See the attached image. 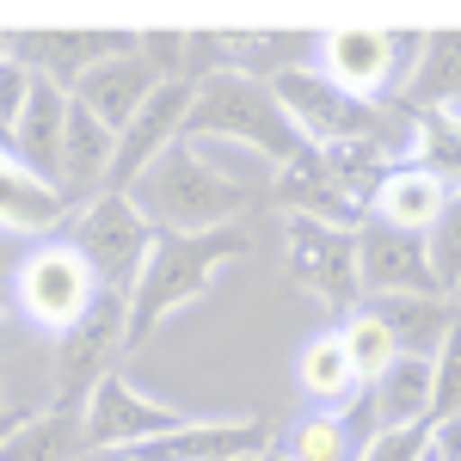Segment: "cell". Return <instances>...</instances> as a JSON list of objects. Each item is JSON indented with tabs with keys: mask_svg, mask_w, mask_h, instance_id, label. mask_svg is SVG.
I'll return each instance as SVG.
<instances>
[{
	"mask_svg": "<svg viewBox=\"0 0 461 461\" xmlns=\"http://www.w3.org/2000/svg\"><path fill=\"white\" fill-rule=\"evenodd\" d=\"M142 215L160 234H215V228H234L247 215L252 191L234 178V167L215 160V148L203 142H178L173 154H160L136 191H130Z\"/></svg>",
	"mask_w": 461,
	"mask_h": 461,
	"instance_id": "1",
	"label": "cell"
},
{
	"mask_svg": "<svg viewBox=\"0 0 461 461\" xmlns=\"http://www.w3.org/2000/svg\"><path fill=\"white\" fill-rule=\"evenodd\" d=\"M185 142H234L247 148L258 167H271V173H284L289 160L308 148V136L295 130V117L284 111L277 99V86L271 80H258V74H215L197 86V105H191V123H185Z\"/></svg>",
	"mask_w": 461,
	"mask_h": 461,
	"instance_id": "2",
	"label": "cell"
},
{
	"mask_svg": "<svg viewBox=\"0 0 461 461\" xmlns=\"http://www.w3.org/2000/svg\"><path fill=\"white\" fill-rule=\"evenodd\" d=\"M252 252V234L240 228H215V234H160V247L148 258L142 284L130 295V351H142L148 339L191 302H203L221 265H240Z\"/></svg>",
	"mask_w": 461,
	"mask_h": 461,
	"instance_id": "3",
	"label": "cell"
},
{
	"mask_svg": "<svg viewBox=\"0 0 461 461\" xmlns=\"http://www.w3.org/2000/svg\"><path fill=\"white\" fill-rule=\"evenodd\" d=\"M99 295H105V284H99V271L86 265V252L74 247V240H37V247L13 265V302H19V314L32 320L37 332H50V339L74 332L80 320L93 314Z\"/></svg>",
	"mask_w": 461,
	"mask_h": 461,
	"instance_id": "4",
	"label": "cell"
},
{
	"mask_svg": "<svg viewBox=\"0 0 461 461\" xmlns=\"http://www.w3.org/2000/svg\"><path fill=\"white\" fill-rule=\"evenodd\" d=\"M68 240L86 252V265L99 271V284L117 295H136L148 258L160 247V228L142 215V203L130 191H99L93 203H80L68 221Z\"/></svg>",
	"mask_w": 461,
	"mask_h": 461,
	"instance_id": "5",
	"label": "cell"
},
{
	"mask_svg": "<svg viewBox=\"0 0 461 461\" xmlns=\"http://www.w3.org/2000/svg\"><path fill=\"white\" fill-rule=\"evenodd\" d=\"M284 271L289 284H302L320 308H332L345 320L369 302L351 228H332V221H314V215H284Z\"/></svg>",
	"mask_w": 461,
	"mask_h": 461,
	"instance_id": "6",
	"label": "cell"
},
{
	"mask_svg": "<svg viewBox=\"0 0 461 461\" xmlns=\"http://www.w3.org/2000/svg\"><path fill=\"white\" fill-rule=\"evenodd\" d=\"M425 37L419 32H332L320 37L314 68L357 99H400L419 74Z\"/></svg>",
	"mask_w": 461,
	"mask_h": 461,
	"instance_id": "7",
	"label": "cell"
},
{
	"mask_svg": "<svg viewBox=\"0 0 461 461\" xmlns=\"http://www.w3.org/2000/svg\"><path fill=\"white\" fill-rule=\"evenodd\" d=\"M130 351V295L105 289L93 302V314L80 320L74 332L56 339V357H50V406H86L105 375H117L111 363Z\"/></svg>",
	"mask_w": 461,
	"mask_h": 461,
	"instance_id": "8",
	"label": "cell"
},
{
	"mask_svg": "<svg viewBox=\"0 0 461 461\" xmlns=\"http://www.w3.org/2000/svg\"><path fill=\"white\" fill-rule=\"evenodd\" d=\"M185 425V412L154 400V393L130 388L123 375H105L99 393L86 400V430H93V449H148L160 443L167 430Z\"/></svg>",
	"mask_w": 461,
	"mask_h": 461,
	"instance_id": "9",
	"label": "cell"
},
{
	"mask_svg": "<svg viewBox=\"0 0 461 461\" xmlns=\"http://www.w3.org/2000/svg\"><path fill=\"white\" fill-rule=\"evenodd\" d=\"M357 258H363V289L369 295H443L437 271H430V240L406 234L388 221H363L357 228Z\"/></svg>",
	"mask_w": 461,
	"mask_h": 461,
	"instance_id": "10",
	"label": "cell"
},
{
	"mask_svg": "<svg viewBox=\"0 0 461 461\" xmlns=\"http://www.w3.org/2000/svg\"><path fill=\"white\" fill-rule=\"evenodd\" d=\"M191 105H197V86H160L154 99L142 105V117L117 136V167H111V191H136V178L160 160V154H173L185 142V123H191Z\"/></svg>",
	"mask_w": 461,
	"mask_h": 461,
	"instance_id": "11",
	"label": "cell"
},
{
	"mask_svg": "<svg viewBox=\"0 0 461 461\" xmlns=\"http://www.w3.org/2000/svg\"><path fill=\"white\" fill-rule=\"evenodd\" d=\"M123 50H136L123 32H6V56H19L25 68H37L43 80H56L68 93Z\"/></svg>",
	"mask_w": 461,
	"mask_h": 461,
	"instance_id": "12",
	"label": "cell"
},
{
	"mask_svg": "<svg viewBox=\"0 0 461 461\" xmlns=\"http://www.w3.org/2000/svg\"><path fill=\"white\" fill-rule=\"evenodd\" d=\"M271 197H277V210L284 215H314V221H332V228H363L369 221V203H357L351 191L332 178V167L320 160V148L308 142L295 160H289L284 173L271 178Z\"/></svg>",
	"mask_w": 461,
	"mask_h": 461,
	"instance_id": "13",
	"label": "cell"
},
{
	"mask_svg": "<svg viewBox=\"0 0 461 461\" xmlns=\"http://www.w3.org/2000/svg\"><path fill=\"white\" fill-rule=\"evenodd\" d=\"M68 117H74V93L37 74V93H32V105H25V117L6 130V160H19L25 173L62 185V142H68Z\"/></svg>",
	"mask_w": 461,
	"mask_h": 461,
	"instance_id": "14",
	"label": "cell"
},
{
	"mask_svg": "<svg viewBox=\"0 0 461 461\" xmlns=\"http://www.w3.org/2000/svg\"><path fill=\"white\" fill-rule=\"evenodd\" d=\"M271 449V425L265 419H185L167 430L160 443L136 449L142 461H247Z\"/></svg>",
	"mask_w": 461,
	"mask_h": 461,
	"instance_id": "15",
	"label": "cell"
},
{
	"mask_svg": "<svg viewBox=\"0 0 461 461\" xmlns=\"http://www.w3.org/2000/svg\"><path fill=\"white\" fill-rule=\"evenodd\" d=\"M160 86H167V80L142 62V50H123V56H111V62H99V68L86 74V80L74 86V99L93 111L99 123H111V130L123 136V130L142 117V105L160 93Z\"/></svg>",
	"mask_w": 461,
	"mask_h": 461,
	"instance_id": "16",
	"label": "cell"
},
{
	"mask_svg": "<svg viewBox=\"0 0 461 461\" xmlns=\"http://www.w3.org/2000/svg\"><path fill=\"white\" fill-rule=\"evenodd\" d=\"M93 456V430H86V406H43L32 419H6V443L0 461H86Z\"/></svg>",
	"mask_w": 461,
	"mask_h": 461,
	"instance_id": "17",
	"label": "cell"
},
{
	"mask_svg": "<svg viewBox=\"0 0 461 461\" xmlns=\"http://www.w3.org/2000/svg\"><path fill=\"white\" fill-rule=\"evenodd\" d=\"M74 210L80 203H74L62 185L25 173L19 160L0 167V228L6 234H56L62 221H74Z\"/></svg>",
	"mask_w": 461,
	"mask_h": 461,
	"instance_id": "18",
	"label": "cell"
},
{
	"mask_svg": "<svg viewBox=\"0 0 461 461\" xmlns=\"http://www.w3.org/2000/svg\"><path fill=\"white\" fill-rule=\"evenodd\" d=\"M449 185L437 173H425V167H412V160H400L388 173V185H382V197H375V221H388V228H406V234H425L443 221V210H449Z\"/></svg>",
	"mask_w": 461,
	"mask_h": 461,
	"instance_id": "19",
	"label": "cell"
},
{
	"mask_svg": "<svg viewBox=\"0 0 461 461\" xmlns=\"http://www.w3.org/2000/svg\"><path fill=\"white\" fill-rule=\"evenodd\" d=\"M363 308L393 332L400 357H437L443 339L456 332V314L443 308V295H369Z\"/></svg>",
	"mask_w": 461,
	"mask_h": 461,
	"instance_id": "20",
	"label": "cell"
},
{
	"mask_svg": "<svg viewBox=\"0 0 461 461\" xmlns=\"http://www.w3.org/2000/svg\"><path fill=\"white\" fill-rule=\"evenodd\" d=\"M295 382L308 388V400H314L320 412H345L357 393L369 388V382L357 375V363H351V351H345L339 332H320V339L302 345V357H295Z\"/></svg>",
	"mask_w": 461,
	"mask_h": 461,
	"instance_id": "21",
	"label": "cell"
},
{
	"mask_svg": "<svg viewBox=\"0 0 461 461\" xmlns=\"http://www.w3.org/2000/svg\"><path fill=\"white\" fill-rule=\"evenodd\" d=\"M369 406L382 430L430 425V357H393L388 375L369 382Z\"/></svg>",
	"mask_w": 461,
	"mask_h": 461,
	"instance_id": "22",
	"label": "cell"
},
{
	"mask_svg": "<svg viewBox=\"0 0 461 461\" xmlns=\"http://www.w3.org/2000/svg\"><path fill=\"white\" fill-rule=\"evenodd\" d=\"M406 111H456L461 105V32H430L412 86L400 93Z\"/></svg>",
	"mask_w": 461,
	"mask_h": 461,
	"instance_id": "23",
	"label": "cell"
},
{
	"mask_svg": "<svg viewBox=\"0 0 461 461\" xmlns=\"http://www.w3.org/2000/svg\"><path fill=\"white\" fill-rule=\"evenodd\" d=\"M412 167L461 191V111H412Z\"/></svg>",
	"mask_w": 461,
	"mask_h": 461,
	"instance_id": "24",
	"label": "cell"
},
{
	"mask_svg": "<svg viewBox=\"0 0 461 461\" xmlns=\"http://www.w3.org/2000/svg\"><path fill=\"white\" fill-rule=\"evenodd\" d=\"M284 456L289 461H357L363 449H357L351 425H345L339 412H320V406H314L308 419H295V425H289Z\"/></svg>",
	"mask_w": 461,
	"mask_h": 461,
	"instance_id": "25",
	"label": "cell"
},
{
	"mask_svg": "<svg viewBox=\"0 0 461 461\" xmlns=\"http://www.w3.org/2000/svg\"><path fill=\"white\" fill-rule=\"evenodd\" d=\"M339 339H345V351H351V363H357V375H363V382H382V375H388V363L400 357L393 332L369 314V308H357L351 320H339Z\"/></svg>",
	"mask_w": 461,
	"mask_h": 461,
	"instance_id": "26",
	"label": "cell"
},
{
	"mask_svg": "<svg viewBox=\"0 0 461 461\" xmlns=\"http://www.w3.org/2000/svg\"><path fill=\"white\" fill-rule=\"evenodd\" d=\"M430 425H461V320L430 357Z\"/></svg>",
	"mask_w": 461,
	"mask_h": 461,
	"instance_id": "27",
	"label": "cell"
},
{
	"mask_svg": "<svg viewBox=\"0 0 461 461\" xmlns=\"http://www.w3.org/2000/svg\"><path fill=\"white\" fill-rule=\"evenodd\" d=\"M430 271H437V289H443V295L461 289V191L449 197L443 221L430 228Z\"/></svg>",
	"mask_w": 461,
	"mask_h": 461,
	"instance_id": "28",
	"label": "cell"
},
{
	"mask_svg": "<svg viewBox=\"0 0 461 461\" xmlns=\"http://www.w3.org/2000/svg\"><path fill=\"white\" fill-rule=\"evenodd\" d=\"M136 50H142V62L160 74L167 86H173V80L191 86V32H148V37H136Z\"/></svg>",
	"mask_w": 461,
	"mask_h": 461,
	"instance_id": "29",
	"label": "cell"
},
{
	"mask_svg": "<svg viewBox=\"0 0 461 461\" xmlns=\"http://www.w3.org/2000/svg\"><path fill=\"white\" fill-rule=\"evenodd\" d=\"M32 93H37V68H25L19 56H0V136L25 117Z\"/></svg>",
	"mask_w": 461,
	"mask_h": 461,
	"instance_id": "30",
	"label": "cell"
},
{
	"mask_svg": "<svg viewBox=\"0 0 461 461\" xmlns=\"http://www.w3.org/2000/svg\"><path fill=\"white\" fill-rule=\"evenodd\" d=\"M430 456V425H412V430H382L357 461H425Z\"/></svg>",
	"mask_w": 461,
	"mask_h": 461,
	"instance_id": "31",
	"label": "cell"
},
{
	"mask_svg": "<svg viewBox=\"0 0 461 461\" xmlns=\"http://www.w3.org/2000/svg\"><path fill=\"white\" fill-rule=\"evenodd\" d=\"M430 449L437 461H461V425H430Z\"/></svg>",
	"mask_w": 461,
	"mask_h": 461,
	"instance_id": "32",
	"label": "cell"
},
{
	"mask_svg": "<svg viewBox=\"0 0 461 461\" xmlns=\"http://www.w3.org/2000/svg\"><path fill=\"white\" fill-rule=\"evenodd\" d=\"M86 461H142V456H136V449H93Z\"/></svg>",
	"mask_w": 461,
	"mask_h": 461,
	"instance_id": "33",
	"label": "cell"
},
{
	"mask_svg": "<svg viewBox=\"0 0 461 461\" xmlns=\"http://www.w3.org/2000/svg\"><path fill=\"white\" fill-rule=\"evenodd\" d=\"M265 461H289V456H284V449H265Z\"/></svg>",
	"mask_w": 461,
	"mask_h": 461,
	"instance_id": "34",
	"label": "cell"
},
{
	"mask_svg": "<svg viewBox=\"0 0 461 461\" xmlns=\"http://www.w3.org/2000/svg\"><path fill=\"white\" fill-rule=\"evenodd\" d=\"M425 461H437V449H430V456H425Z\"/></svg>",
	"mask_w": 461,
	"mask_h": 461,
	"instance_id": "35",
	"label": "cell"
},
{
	"mask_svg": "<svg viewBox=\"0 0 461 461\" xmlns=\"http://www.w3.org/2000/svg\"><path fill=\"white\" fill-rule=\"evenodd\" d=\"M247 461H265V456H247Z\"/></svg>",
	"mask_w": 461,
	"mask_h": 461,
	"instance_id": "36",
	"label": "cell"
}]
</instances>
